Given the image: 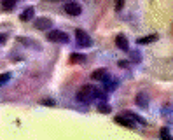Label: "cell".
<instances>
[{"mask_svg":"<svg viewBox=\"0 0 173 140\" xmlns=\"http://www.w3.org/2000/svg\"><path fill=\"white\" fill-rule=\"evenodd\" d=\"M33 25H35V28H37V30H49V28L53 27V21H51L49 18L42 16V18H37Z\"/></svg>","mask_w":173,"mask_h":140,"instance_id":"5b68a950","label":"cell"},{"mask_svg":"<svg viewBox=\"0 0 173 140\" xmlns=\"http://www.w3.org/2000/svg\"><path fill=\"white\" fill-rule=\"evenodd\" d=\"M93 98H102V100H105V93L98 91L95 86H82L79 89V93H77V100L82 103H89Z\"/></svg>","mask_w":173,"mask_h":140,"instance_id":"6da1fadb","label":"cell"},{"mask_svg":"<svg viewBox=\"0 0 173 140\" xmlns=\"http://www.w3.org/2000/svg\"><path fill=\"white\" fill-rule=\"evenodd\" d=\"M136 103H138L140 107H147V95H143V93H140V95L136 97Z\"/></svg>","mask_w":173,"mask_h":140,"instance_id":"7c38bea8","label":"cell"},{"mask_svg":"<svg viewBox=\"0 0 173 140\" xmlns=\"http://www.w3.org/2000/svg\"><path fill=\"white\" fill-rule=\"evenodd\" d=\"M9 79H11V74H9V72H6V74H0V86H4Z\"/></svg>","mask_w":173,"mask_h":140,"instance_id":"9a60e30c","label":"cell"},{"mask_svg":"<svg viewBox=\"0 0 173 140\" xmlns=\"http://www.w3.org/2000/svg\"><path fill=\"white\" fill-rule=\"evenodd\" d=\"M107 76V70L105 68H98V70H95L91 74V77L95 79V81H98V79H103V77Z\"/></svg>","mask_w":173,"mask_h":140,"instance_id":"9c48e42d","label":"cell"},{"mask_svg":"<svg viewBox=\"0 0 173 140\" xmlns=\"http://www.w3.org/2000/svg\"><path fill=\"white\" fill-rule=\"evenodd\" d=\"M4 9L6 11H11V9H14V6H16V0H4Z\"/></svg>","mask_w":173,"mask_h":140,"instance_id":"4fadbf2b","label":"cell"},{"mask_svg":"<svg viewBox=\"0 0 173 140\" xmlns=\"http://www.w3.org/2000/svg\"><path fill=\"white\" fill-rule=\"evenodd\" d=\"M33 14H35V9H33V7H26V9L23 11V14H21V19L23 21H28V19H32L33 18Z\"/></svg>","mask_w":173,"mask_h":140,"instance_id":"ba28073f","label":"cell"},{"mask_svg":"<svg viewBox=\"0 0 173 140\" xmlns=\"http://www.w3.org/2000/svg\"><path fill=\"white\" fill-rule=\"evenodd\" d=\"M47 39L51 42H56V44H65L68 42V35L61 30H49L47 32Z\"/></svg>","mask_w":173,"mask_h":140,"instance_id":"7a4b0ae2","label":"cell"},{"mask_svg":"<svg viewBox=\"0 0 173 140\" xmlns=\"http://www.w3.org/2000/svg\"><path fill=\"white\" fill-rule=\"evenodd\" d=\"M156 39H157V35L156 33H152V35H147V37H140L136 42L138 44H151L152 40H156Z\"/></svg>","mask_w":173,"mask_h":140,"instance_id":"30bf717a","label":"cell"},{"mask_svg":"<svg viewBox=\"0 0 173 140\" xmlns=\"http://www.w3.org/2000/svg\"><path fill=\"white\" fill-rule=\"evenodd\" d=\"M66 14H70V16H79L82 12V7L81 4H77V2H66L65 6H63Z\"/></svg>","mask_w":173,"mask_h":140,"instance_id":"277c9868","label":"cell"},{"mask_svg":"<svg viewBox=\"0 0 173 140\" xmlns=\"http://www.w3.org/2000/svg\"><path fill=\"white\" fill-rule=\"evenodd\" d=\"M40 103H42V105H46V103H47V105H54V102H53V100H42Z\"/></svg>","mask_w":173,"mask_h":140,"instance_id":"ac0fdd59","label":"cell"},{"mask_svg":"<svg viewBox=\"0 0 173 140\" xmlns=\"http://www.w3.org/2000/svg\"><path fill=\"white\" fill-rule=\"evenodd\" d=\"M115 88H117V81H108L107 86H105V89H107V91H112V89H115Z\"/></svg>","mask_w":173,"mask_h":140,"instance_id":"2e32d148","label":"cell"},{"mask_svg":"<svg viewBox=\"0 0 173 140\" xmlns=\"http://www.w3.org/2000/svg\"><path fill=\"white\" fill-rule=\"evenodd\" d=\"M84 54H79V53H72V56H70V61L72 63H82L84 61Z\"/></svg>","mask_w":173,"mask_h":140,"instance_id":"8fae6325","label":"cell"},{"mask_svg":"<svg viewBox=\"0 0 173 140\" xmlns=\"http://www.w3.org/2000/svg\"><path fill=\"white\" fill-rule=\"evenodd\" d=\"M75 39H77V44L79 46H82V47H89L91 46V37L87 35V32H84V30H81V28H77L75 30Z\"/></svg>","mask_w":173,"mask_h":140,"instance_id":"3957f363","label":"cell"},{"mask_svg":"<svg viewBox=\"0 0 173 140\" xmlns=\"http://www.w3.org/2000/svg\"><path fill=\"white\" fill-rule=\"evenodd\" d=\"M161 137L163 140H171V135H170V130L164 126V128H161Z\"/></svg>","mask_w":173,"mask_h":140,"instance_id":"5bb4252c","label":"cell"},{"mask_svg":"<svg viewBox=\"0 0 173 140\" xmlns=\"http://www.w3.org/2000/svg\"><path fill=\"white\" fill-rule=\"evenodd\" d=\"M115 44H117V47H121L123 51H128V49H130V44H128V40H126V37L123 33L115 35Z\"/></svg>","mask_w":173,"mask_h":140,"instance_id":"52a82bcc","label":"cell"},{"mask_svg":"<svg viewBox=\"0 0 173 140\" xmlns=\"http://www.w3.org/2000/svg\"><path fill=\"white\" fill-rule=\"evenodd\" d=\"M98 109H100V112H103V114H107V112H110V107H108L107 103H100V105H98Z\"/></svg>","mask_w":173,"mask_h":140,"instance_id":"e0dca14e","label":"cell"},{"mask_svg":"<svg viewBox=\"0 0 173 140\" xmlns=\"http://www.w3.org/2000/svg\"><path fill=\"white\" fill-rule=\"evenodd\" d=\"M115 123H119V124H123V126H126V128H135V124H133V121H131L128 116H115Z\"/></svg>","mask_w":173,"mask_h":140,"instance_id":"8992f818","label":"cell"}]
</instances>
